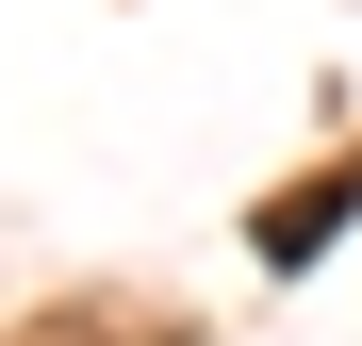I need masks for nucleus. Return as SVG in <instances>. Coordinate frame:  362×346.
<instances>
[{"instance_id":"f257e3e1","label":"nucleus","mask_w":362,"mask_h":346,"mask_svg":"<svg viewBox=\"0 0 362 346\" xmlns=\"http://www.w3.org/2000/svg\"><path fill=\"white\" fill-rule=\"evenodd\" d=\"M346 214H362V165H329V182H296V198L264 214V264H313V248H329Z\"/></svg>"}]
</instances>
